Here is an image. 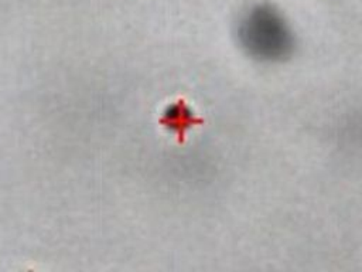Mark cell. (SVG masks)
<instances>
[{
  "instance_id": "cell-1",
  "label": "cell",
  "mask_w": 362,
  "mask_h": 272,
  "mask_svg": "<svg viewBox=\"0 0 362 272\" xmlns=\"http://www.w3.org/2000/svg\"><path fill=\"white\" fill-rule=\"evenodd\" d=\"M236 35L243 50L259 61L274 62L287 57L294 45V30L286 14L269 1L246 7L239 16Z\"/></svg>"
},
{
  "instance_id": "cell-2",
  "label": "cell",
  "mask_w": 362,
  "mask_h": 272,
  "mask_svg": "<svg viewBox=\"0 0 362 272\" xmlns=\"http://www.w3.org/2000/svg\"><path fill=\"white\" fill-rule=\"evenodd\" d=\"M161 123L165 125L167 128H170L178 137V142L182 143L184 139H185V132L194 126V125H198L201 123V119L194 116L185 102L182 99H178L173 106H170L164 116L161 118Z\"/></svg>"
}]
</instances>
